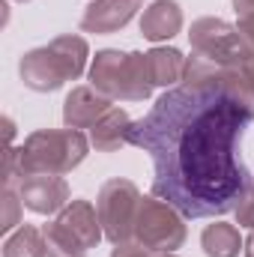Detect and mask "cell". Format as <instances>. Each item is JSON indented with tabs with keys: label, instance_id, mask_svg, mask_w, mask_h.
<instances>
[{
	"label": "cell",
	"instance_id": "obj_1",
	"mask_svg": "<svg viewBox=\"0 0 254 257\" xmlns=\"http://www.w3.org/2000/svg\"><path fill=\"white\" fill-rule=\"evenodd\" d=\"M251 123L227 96L180 84L132 123L129 144L153 159V194L186 218H218L236 209L251 183L239 156Z\"/></svg>",
	"mask_w": 254,
	"mask_h": 257
},
{
	"label": "cell",
	"instance_id": "obj_2",
	"mask_svg": "<svg viewBox=\"0 0 254 257\" xmlns=\"http://www.w3.org/2000/svg\"><path fill=\"white\" fill-rule=\"evenodd\" d=\"M90 45L78 33L54 36L48 45L30 48L18 60L21 84L33 93H54L69 81H78L87 69Z\"/></svg>",
	"mask_w": 254,
	"mask_h": 257
},
{
	"label": "cell",
	"instance_id": "obj_3",
	"mask_svg": "<svg viewBox=\"0 0 254 257\" xmlns=\"http://www.w3.org/2000/svg\"><path fill=\"white\" fill-rule=\"evenodd\" d=\"M90 84L111 102H147L153 93L147 75V54L102 48L90 63Z\"/></svg>",
	"mask_w": 254,
	"mask_h": 257
},
{
	"label": "cell",
	"instance_id": "obj_4",
	"mask_svg": "<svg viewBox=\"0 0 254 257\" xmlns=\"http://www.w3.org/2000/svg\"><path fill=\"white\" fill-rule=\"evenodd\" d=\"M90 138L78 128H39L21 147V171L27 174H72L90 153Z\"/></svg>",
	"mask_w": 254,
	"mask_h": 257
},
{
	"label": "cell",
	"instance_id": "obj_5",
	"mask_svg": "<svg viewBox=\"0 0 254 257\" xmlns=\"http://www.w3.org/2000/svg\"><path fill=\"white\" fill-rule=\"evenodd\" d=\"M186 236H189L186 215L174 203H168L159 194H144L141 197L132 239H138L141 245H147L153 254H171V251L183 248Z\"/></svg>",
	"mask_w": 254,
	"mask_h": 257
},
{
	"label": "cell",
	"instance_id": "obj_6",
	"mask_svg": "<svg viewBox=\"0 0 254 257\" xmlns=\"http://www.w3.org/2000/svg\"><path fill=\"white\" fill-rule=\"evenodd\" d=\"M189 42L194 54L215 60V63H254V48L242 39V33L230 21L215 18V15H203L191 21Z\"/></svg>",
	"mask_w": 254,
	"mask_h": 257
},
{
	"label": "cell",
	"instance_id": "obj_7",
	"mask_svg": "<svg viewBox=\"0 0 254 257\" xmlns=\"http://www.w3.org/2000/svg\"><path fill=\"white\" fill-rule=\"evenodd\" d=\"M141 189L126 180V177H114L108 180L99 197H96V212H99V221H102V230H105V239L108 242H126L135 233V218H138V206H141Z\"/></svg>",
	"mask_w": 254,
	"mask_h": 257
},
{
	"label": "cell",
	"instance_id": "obj_8",
	"mask_svg": "<svg viewBox=\"0 0 254 257\" xmlns=\"http://www.w3.org/2000/svg\"><path fill=\"white\" fill-rule=\"evenodd\" d=\"M18 194L24 206L36 215H57L72 200L69 183L57 174H27L18 180Z\"/></svg>",
	"mask_w": 254,
	"mask_h": 257
},
{
	"label": "cell",
	"instance_id": "obj_9",
	"mask_svg": "<svg viewBox=\"0 0 254 257\" xmlns=\"http://www.w3.org/2000/svg\"><path fill=\"white\" fill-rule=\"evenodd\" d=\"M114 108V102L108 96H102L93 84L84 87H72L63 99V123L66 128H93L108 111Z\"/></svg>",
	"mask_w": 254,
	"mask_h": 257
},
{
	"label": "cell",
	"instance_id": "obj_10",
	"mask_svg": "<svg viewBox=\"0 0 254 257\" xmlns=\"http://www.w3.org/2000/svg\"><path fill=\"white\" fill-rule=\"evenodd\" d=\"M54 221L63 227L66 233H69V236H72V239L84 248V251L96 248V245L102 242V236H105L96 206H93L90 200H84V197L69 200L63 209L57 212V218H54Z\"/></svg>",
	"mask_w": 254,
	"mask_h": 257
},
{
	"label": "cell",
	"instance_id": "obj_11",
	"mask_svg": "<svg viewBox=\"0 0 254 257\" xmlns=\"http://www.w3.org/2000/svg\"><path fill=\"white\" fill-rule=\"evenodd\" d=\"M138 9L141 0H90L81 15V30L96 36L117 33L138 15Z\"/></svg>",
	"mask_w": 254,
	"mask_h": 257
},
{
	"label": "cell",
	"instance_id": "obj_12",
	"mask_svg": "<svg viewBox=\"0 0 254 257\" xmlns=\"http://www.w3.org/2000/svg\"><path fill=\"white\" fill-rule=\"evenodd\" d=\"M183 30V9L177 0H153L141 15V36L150 42H168Z\"/></svg>",
	"mask_w": 254,
	"mask_h": 257
},
{
	"label": "cell",
	"instance_id": "obj_13",
	"mask_svg": "<svg viewBox=\"0 0 254 257\" xmlns=\"http://www.w3.org/2000/svg\"><path fill=\"white\" fill-rule=\"evenodd\" d=\"M132 123L135 120L129 117V111L114 105L96 126L90 128V144L96 147V153H117V150H123L129 144Z\"/></svg>",
	"mask_w": 254,
	"mask_h": 257
},
{
	"label": "cell",
	"instance_id": "obj_14",
	"mask_svg": "<svg viewBox=\"0 0 254 257\" xmlns=\"http://www.w3.org/2000/svg\"><path fill=\"white\" fill-rule=\"evenodd\" d=\"M147 75H150V84L153 87H165V90H174L183 84V75H186V57L183 51L177 48H150L147 51Z\"/></svg>",
	"mask_w": 254,
	"mask_h": 257
},
{
	"label": "cell",
	"instance_id": "obj_15",
	"mask_svg": "<svg viewBox=\"0 0 254 257\" xmlns=\"http://www.w3.org/2000/svg\"><path fill=\"white\" fill-rule=\"evenodd\" d=\"M200 248H203L206 257H236L245 248V242H242L236 224H230V221H212L200 233Z\"/></svg>",
	"mask_w": 254,
	"mask_h": 257
},
{
	"label": "cell",
	"instance_id": "obj_16",
	"mask_svg": "<svg viewBox=\"0 0 254 257\" xmlns=\"http://www.w3.org/2000/svg\"><path fill=\"white\" fill-rule=\"evenodd\" d=\"M3 257H48L45 233L36 224H21L3 239Z\"/></svg>",
	"mask_w": 254,
	"mask_h": 257
},
{
	"label": "cell",
	"instance_id": "obj_17",
	"mask_svg": "<svg viewBox=\"0 0 254 257\" xmlns=\"http://www.w3.org/2000/svg\"><path fill=\"white\" fill-rule=\"evenodd\" d=\"M42 233H45V248H48V257H87L90 251H84L57 221H48L42 224Z\"/></svg>",
	"mask_w": 254,
	"mask_h": 257
},
{
	"label": "cell",
	"instance_id": "obj_18",
	"mask_svg": "<svg viewBox=\"0 0 254 257\" xmlns=\"http://www.w3.org/2000/svg\"><path fill=\"white\" fill-rule=\"evenodd\" d=\"M0 206H3V212H0V230L9 236L12 230L21 227V212H24V200H21V194H18L15 186H3Z\"/></svg>",
	"mask_w": 254,
	"mask_h": 257
},
{
	"label": "cell",
	"instance_id": "obj_19",
	"mask_svg": "<svg viewBox=\"0 0 254 257\" xmlns=\"http://www.w3.org/2000/svg\"><path fill=\"white\" fill-rule=\"evenodd\" d=\"M233 215H236V224L239 227L254 230V177H251V183H248V189H245V194H242V200L236 203Z\"/></svg>",
	"mask_w": 254,
	"mask_h": 257
},
{
	"label": "cell",
	"instance_id": "obj_20",
	"mask_svg": "<svg viewBox=\"0 0 254 257\" xmlns=\"http://www.w3.org/2000/svg\"><path fill=\"white\" fill-rule=\"evenodd\" d=\"M21 150L6 147V168H3V186H15V180H21Z\"/></svg>",
	"mask_w": 254,
	"mask_h": 257
},
{
	"label": "cell",
	"instance_id": "obj_21",
	"mask_svg": "<svg viewBox=\"0 0 254 257\" xmlns=\"http://www.w3.org/2000/svg\"><path fill=\"white\" fill-rule=\"evenodd\" d=\"M111 257H156L147 245H141L138 239H126V242H117L111 248Z\"/></svg>",
	"mask_w": 254,
	"mask_h": 257
},
{
	"label": "cell",
	"instance_id": "obj_22",
	"mask_svg": "<svg viewBox=\"0 0 254 257\" xmlns=\"http://www.w3.org/2000/svg\"><path fill=\"white\" fill-rule=\"evenodd\" d=\"M236 30L242 33V39L254 48V15H245V18H236Z\"/></svg>",
	"mask_w": 254,
	"mask_h": 257
},
{
	"label": "cell",
	"instance_id": "obj_23",
	"mask_svg": "<svg viewBox=\"0 0 254 257\" xmlns=\"http://www.w3.org/2000/svg\"><path fill=\"white\" fill-rule=\"evenodd\" d=\"M236 18H245V15H254V0H230Z\"/></svg>",
	"mask_w": 254,
	"mask_h": 257
},
{
	"label": "cell",
	"instance_id": "obj_24",
	"mask_svg": "<svg viewBox=\"0 0 254 257\" xmlns=\"http://www.w3.org/2000/svg\"><path fill=\"white\" fill-rule=\"evenodd\" d=\"M3 128H6V147H12V138H15V123H12V117H3Z\"/></svg>",
	"mask_w": 254,
	"mask_h": 257
},
{
	"label": "cell",
	"instance_id": "obj_25",
	"mask_svg": "<svg viewBox=\"0 0 254 257\" xmlns=\"http://www.w3.org/2000/svg\"><path fill=\"white\" fill-rule=\"evenodd\" d=\"M242 251H245V257H254V230L245 236V248Z\"/></svg>",
	"mask_w": 254,
	"mask_h": 257
},
{
	"label": "cell",
	"instance_id": "obj_26",
	"mask_svg": "<svg viewBox=\"0 0 254 257\" xmlns=\"http://www.w3.org/2000/svg\"><path fill=\"white\" fill-rule=\"evenodd\" d=\"M156 257H177V254H174V251H171V254H156Z\"/></svg>",
	"mask_w": 254,
	"mask_h": 257
},
{
	"label": "cell",
	"instance_id": "obj_27",
	"mask_svg": "<svg viewBox=\"0 0 254 257\" xmlns=\"http://www.w3.org/2000/svg\"><path fill=\"white\" fill-rule=\"evenodd\" d=\"M18 3H27V0H18Z\"/></svg>",
	"mask_w": 254,
	"mask_h": 257
}]
</instances>
